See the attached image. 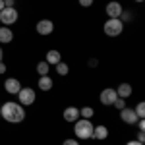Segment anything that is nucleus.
Segmentation results:
<instances>
[{"label": "nucleus", "mask_w": 145, "mask_h": 145, "mask_svg": "<svg viewBox=\"0 0 145 145\" xmlns=\"http://www.w3.org/2000/svg\"><path fill=\"white\" fill-rule=\"evenodd\" d=\"M54 68H56V74H58V76H62V78H64V76H68V72H70V68H68L66 62H58Z\"/></svg>", "instance_id": "nucleus-18"}, {"label": "nucleus", "mask_w": 145, "mask_h": 145, "mask_svg": "<svg viewBox=\"0 0 145 145\" xmlns=\"http://www.w3.org/2000/svg\"><path fill=\"white\" fill-rule=\"evenodd\" d=\"M52 85H54V81H52V78L50 76H39V81H37V87L41 91H50L52 89Z\"/></svg>", "instance_id": "nucleus-13"}, {"label": "nucleus", "mask_w": 145, "mask_h": 145, "mask_svg": "<svg viewBox=\"0 0 145 145\" xmlns=\"http://www.w3.org/2000/svg\"><path fill=\"white\" fill-rule=\"evenodd\" d=\"M93 114H95V110H93L91 106H83V108H79V118L91 120V118H93Z\"/></svg>", "instance_id": "nucleus-17"}, {"label": "nucleus", "mask_w": 145, "mask_h": 145, "mask_svg": "<svg viewBox=\"0 0 145 145\" xmlns=\"http://www.w3.org/2000/svg\"><path fill=\"white\" fill-rule=\"evenodd\" d=\"M134 2H143V0H134Z\"/></svg>", "instance_id": "nucleus-32"}, {"label": "nucleus", "mask_w": 145, "mask_h": 145, "mask_svg": "<svg viewBox=\"0 0 145 145\" xmlns=\"http://www.w3.org/2000/svg\"><path fill=\"white\" fill-rule=\"evenodd\" d=\"M135 124H137V128H139V132H143V130H145V118H139V120H137Z\"/></svg>", "instance_id": "nucleus-24"}, {"label": "nucleus", "mask_w": 145, "mask_h": 145, "mask_svg": "<svg viewBox=\"0 0 145 145\" xmlns=\"http://www.w3.org/2000/svg\"><path fill=\"white\" fill-rule=\"evenodd\" d=\"M48 70H50V66L46 64L45 60H41V62L37 64V74H39V76H48Z\"/></svg>", "instance_id": "nucleus-19"}, {"label": "nucleus", "mask_w": 145, "mask_h": 145, "mask_svg": "<svg viewBox=\"0 0 145 145\" xmlns=\"http://www.w3.org/2000/svg\"><path fill=\"white\" fill-rule=\"evenodd\" d=\"M18 99H20V105L22 106H31L35 103V99H37V93L31 87H22L20 93H18Z\"/></svg>", "instance_id": "nucleus-5"}, {"label": "nucleus", "mask_w": 145, "mask_h": 145, "mask_svg": "<svg viewBox=\"0 0 145 145\" xmlns=\"http://www.w3.org/2000/svg\"><path fill=\"white\" fill-rule=\"evenodd\" d=\"M35 29H37L39 35L46 37V35H50L52 31H54V23H52V20H39L37 25H35Z\"/></svg>", "instance_id": "nucleus-6"}, {"label": "nucleus", "mask_w": 145, "mask_h": 145, "mask_svg": "<svg viewBox=\"0 0 145 145\" xmlns=\"http://www.w3.org/2000/svg\"><path fill=\"white\" fill-rule=\"evenodd\" d=\"M112 106H116L118 110H122L124 106H126V99H120V97H116V101H114V105Z\"/></svg>", "instance_id": "nucleus-21"}, {"label": "nucleus", "mask_w": 145, "mask_h": 145, "mask_svg": "<svg viewBox=\"0 0 145 145\" xmlns=\"http://www.w3.org/2000/svg\"><path fill=\"white\" fill-rule=\"evenodd\" d=\"M105 12H106V16H108V18H120V16H122V12H124V8H122V4H120V2L112 0V2L106 4Z\"/></svg>", "instance_id": "nucleus-9"}, {"label": "nucleus", "mask_w": 145, "mask_h": 145, "mask_svg": "<svg viewBox=\"0 0 145 145\" xmlns=\"http://www.w3.org/2000/svg\"><path fill=\"white\" fill-rule=\"evenodd\" d=\"M87 66L89 68H97L99 66V60H97V58H89V60H87Z\"/></svg>", "instance_id": "nucleus-23"}, {"label": "nucleus", "mask_w": 145, "mask_h": 145, "mask_svg": "<svg viewBox=\"0 0 145 145\" xmlns=\"http://www.w3.org/2000/svg\"><path fill=\"white\" fill-rule=\"evenodd\" d=\"M116 89H112V87H106V89H103L101 91V103L105 105V106H112L114 105V101H116Z\"/></svg>", "instance_id": "nucleus-7"}, {"label": "nucleus", "mask_w": 145, "mask_h": 145, "mask_svg": "<svg viewBox=\"0 0 145 145\" xmlns=\"http://www.w3.org/2000/svg\"><path fill=\"white\" fill-rule=\"evenodd\" d=\"M4 8H6V6H4V0H0V12L4 10Z\"/></svg>", "instance_id": "nucleus-30"}, {"label": "nucleus", "mask_w": 145, "mask_h": 145, "mask_svg": "<svg viewBox=\"0 0 145 145\" xmlns=\"http://www.w3.org/2000/svg\"><path fill=\"white\" fill-rule=\"evenodd\" d=\"M45 62L48 64V66H56L58 62H62V54H60L58 50H54V48H52V50H48V52H46Z\"/></svg>", "instance_id": "nucleus-15"}, {"label": "nucleus", "mask_w": 145, "mask_h": 145, "mask_svg": "<svg viewBox=\"0 0 145 145\" xmlns=\"http://www.w3.org/2000/svg\"><path fill=\"white\" fill-rule=\"evenodd\" d=\"M20 89H22L20 79L8 78L6 81H4V91H6V93H10V95H18V93H20Z\"/></svg>", "instance_id": "nucleus-10"}, {"label": "nucleus", "mask_w": 145, "mask_h": 145, "mask_svg": "<svg viewBox=\"0 0 145 145\" xmlns=\"http://www.w3.org/2000/svg\"><path fill=\"white\" fill-rule=\"evenodd\" d=\"M14 4H16V0H4V6L6 8H14Z\"/></svg>", "instance_id": "nucleus-27"}, {"label": "nucleus", "mask_w": 145, "mask_h": 145, "mask_svg": "<svg viewBox=\"0 0 145 145\" xmlns=\"http://www.w3.org/2000/svg\"><path fill=\"white\" fill-rule=\"evenodd\" d=\"M120 120L124 124H128V126H134L139 118H137V114L134 112V108H128V106H124L122 110H120Z\"/></svg>", "instance_id": "nucleus-8"}, {"label": "nucleus", "mask_w": 145, "mask_h": 145, "mask_svg": "<svg viewBox=\"0 0 145 145\" xmlns=\"http://www.w3.org/2000/svg\"><path fill=\"white\" fill-rule=\"evenodd\" d=\"M62 118L66 120V122H76L79 118V108H76V106H68V108H64V112H62Z\"/></svg>", "instance_id": "nucleus-11"}, {"label": "nucleus", "mask_w": 145, "mask_h": 145, "mask_svg": "<svg viewBox=\"0 0 145 145\" xmlns=\"http://www.w3.org/2000/svg\"><path fill=\"white\" fill-rule=\"evenodd\" d=\"M126 145H143V143H139V141H135V139H132V141H128Z\"/></svg>", "instance_id": "nucleus-29"}, {"label": "nucleus", "mask_w": 145, "mask_h": 145, "mask_svg": "<svg viewBox=\"0 0 145 145\" xmlns=\"http://www.w3.org/2000/svg\"><path fill=\"white\" fill-rule=\"evenodd\" d=\"M134 112L137 114V118H145V103H137V106L134 108Z\"/></svg>", "instance_id": "nucleus-20"}, {"label": "nucleus", "mask_w": 145, "mask_h": 145, "mask_svg": "<svg viewBox=\"0 0 145 145\" xmlns=\"http://www.w3.org/2000/svg\"><path fill=\"white\" fill-rule=\"evenodd\" d=\"M74 135L78 139H91V135H93V124H91V120L78 118L74 122Z\"/></svg>", "instance_id": "nucleus-2"}, {"label": "nucleus", "mask_w": 145, "mask_h": 145, "mask_svg": "<svg viewBox=\"0 0 145 145\" xmlns=\"http://www.w3.org/2000/svg\"><path fill=\"white\" fill-rule=\"evenodd\" d=\"M18 20H20V12L16 10V8H4V10L0 12V22H2V25H6V27L14 25Z\"/></svg>", "instance_id": "nucleus-4"}, {"label": "nucleus", "mask_w": 145, "mask_h": 145, "mask_svg": "<svg viewBox=\"0 0 145 145\" xmlns=\"http://www.w3.org/2000/svg\"><path fill=\"white\" fill-rule=\"evenodd\" d=\"M62 145H79V141L78 139H72V137H70V139H64V143Z\"/></svg>", "instance_id": "nucleus-25"}, {"label": "nucleus", "mask_w": 145, "mask_h": 145, "mask_svg": "<svg viewBox=\"0 0 145 145\" xmlns=\"http://www.w3.org/2000/svg\"><path fill=\"white\" fill-rule=\"evenodd\" d=\"M108 137V128L106 126H93V135H91V139H99V141H103V139H106Z\"/></svg>", "instance_id": "nucleus-12"}, {"label": "nucleus", "mask_w": 145, "mask_h": 145, "mask_svg": "<svg viewBox=\"0 0 145 145\" xmlns=\"http://www.w3.org/2000/svg\"><path fill=\"white\" fill-rule=\"evenodd\" d=\"M0 74H6V64L4 62H0Z\"/></svg>", "instance_id": "nucleus-28"}, {"label": "nucleus", "mask_w": 145, "mask_h": 145, "mask_svg": "<svg viewBox=\"0 0 145 145\" xmlns=\"http://www.w3.org/2000/svg\"><path fill=\"white\" fill-rule=\"evenodd\" d=\"M78 2H79V6H81V8H91L95 0H78Z\"/></svg>", "instance_id": "nucleus-22"}, {"label": "nucleus", "mask_w": 145, "mask_h": 145, "mask_svg": "<svg viewBox=\"0 0 145 145\" xmlns=\"http://www.w3.org/2000/svg\"><path fill=\"white\" fill-rule=\"evenodd\" d=\"M0 116L8 124H20L25 120V106H22L20 103H12V101L2 103L0 105Z\"/></svg>", "instance_id": "nucleus-1"}, {"label": "nucleus", "mask_w": 145, "mask_h": 145, "mask_svg": "<svg viewBox=\"0 0 145 145\" xmlns=\"http://www.w3.org/2000/svg\"><path fill=\"white\" fill-rule=\"evenodd\" d=\"M132 93H134V87H132L130 83H126V81H124V83H120V85L116 87V95H118L120 99H128Z\"/></svg>", "instance_id": "nucleus-14"}, {"label": "nucleus", "mask_w": 145, "mask_h": 145, "mask_svg": "<svg viewBox=\"0 0 145 145\" xmlns=\"http://www.w3.org/2000/svg\"><path fill=\"white\" fill-rule=\"evenodd\" d=\"M103 31L106 37H118L124 31V23L120 22V18H108L103 23Z\"/></svg>", "instance_id": "nucleus-3"}, {"label": "nucleus", "mask_w": 145, "mask_h": 145, "mask_svg": "<svg viewBox=\"0 0 145 145\" xmlns=\"http://www.w3.org/2000/svg\"><path fill=\"white\" fill-rule=\"evenodd\" d=\"M2 56H4V52H2V46H0V62H2Z\"/></svg>", "instance_id": "nucleus-31"}, {"label": "nucleus", "mask_w": 145, "mask_h": 145, "mask_svg": "<svg viewBox=\"0 0 145 145\" xmlns=\"http://www.w3.org/2000/svg\"><path fill=\"white\" fill-rule=\"evenodd\" d=\"M12 41H14V31H12L10 27H0V43H4V45H10Z\"/></svg>", "instance_id": "nucleus-16"}, {"label": "nucleus", "mask_w": 145, "mask_h": 145, "mask_svg": "<svg viewBox=\"0 0 145 145\" xmlns=\"http://www.w3.org/2000/svg\"><path fill=\"white\" fill-rule=\"evenodd\" d=\"M135 141H139V143H143V141H145V134H143V132H137V137H135Z\"/></svg>", "instance_id": "nucleus-26"}]
</instances>
